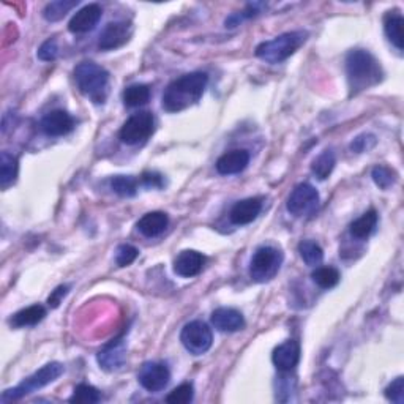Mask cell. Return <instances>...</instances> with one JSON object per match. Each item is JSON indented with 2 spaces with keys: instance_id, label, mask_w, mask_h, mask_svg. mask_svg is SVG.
<instances>
[{
  "instance_id": "obj_1",
  "label": "cell",
  "mask_w": 404,
  "mask_h": 404,
  "mask_svg": "<svg viewBox=\"0 0 404 404\" xmlns=\"http://www.w3.org/2000/svg\"><path fill=\"white\" fill-rule=\"evenodd\" d=\"M209 76L202 71L183 74L171 82L163 93V108L168 112H180L200 103L207 87Z\"/></svg>"
},
{
  "instance_id": "obj_2",
  "label": "cell",
  "mask_w": 404,
  "mask_h": 404,
  "mask_svg": "<svg viewBox=\"0 0 404 404\" xmlns=\"http://www.w3.org/2000/svg\"><path fill=\"white\" fill-rule=\"evenodd\" d=\"M346 74L351 95H357L378 86L384 78V71L378 59L365 50L349 51L346 57Z\"/></svg>"
},
{
  "instance_id": "obj_3",
  "label": "cell",
  "mask_w": 404,
  "mask_h": 404,
  "mask_svg": "<svg viewBox=\"0 0 404 404\" xmlns=\"http://www.w3.org/2000/svg\"><path fill=\"white\" fill-rule=\"evenodd\" d=\"M74 81L79 92L93 105H105L109 95V73L95 62H82L74 68Z\"/></svg>"
},
{
  "instance_id": "obj_4",
  "label": "cell",
  "mask_w": 404,
  "mask_h": 404,
  "mask_svg": "<svg viewBox=\"0 0 404 404\" xmlns=\"http://www.w3.org/2000/svg\"><path fill=\"white\" fill-rule=\"evenodd\" d=\"M306 38L308 33L304 30L283 33V35L259 45L256 47V57L270 65L283 64L284 60L299 51V47L305 43Z\"/></svg>"
},
{
  "instance_id": "obj_5",
  "label": "cell",
  "mask_w": 404,
  "mask_h": 404,
  "mask_svg": "<svg viewBox=\"0 0 404 404\" xmlns=\"http://www.w3.org/2000/svg\"><path fill=\"white\" fill-rule=\"evenodd\" d=\"M65 368L59 362H51V364L45 365L43 368H40L38 371L33 373L29 378L24 379L19 386L15 388L5 390L2 395V403H10V401H18L24 396L30 395L37 390L43 388L46 386H50L51 382L57 381L62 374H64Z\"/></svg>"
},
{
  "instance_id": "obj_6",
  "label": "cell",
  "mask_w": 404,
  "mask_h": 404,
  "mask_svg": "<svg viewBox=\"0 0 404 404\" xmlns=\"http://www.w3.org/2000/svg\"><path fill=\"white\" fill-rule=\"evenodd\" d=\"M283 264V253L275 246L264 245L255 251L250 262V277L256 283H267L277 277Z\"/></svg>"
},
{
  "instance_id": "obj_7",
  "label": "cell",
  "mask_w": 404,
  "mask_h": 404,
  "mask_svg": "<svg viewBox=\"0 0 404 404\" xmlns=\"http://www.w3.org/2000/svg\"><path fill=\"white\" fill-rule=\"evenodd\" d=\"M155 119L154 114L149 111H139L133 114L120 129V141L128 146H138L147 141L154 133Z\"/></svg>"
},
{
  "instance_id": "obj_8",
  "label": "cell",
  "mask_w": 404,
  "mask_h": 404,
  "mask_svg": "<svg viewBox=\"0 0 404 404\" xmlns=\"http://www.w3.org/2000/svg\"><path fill=\"white\" fill-rule=\"evenodd\" d=\"M180 341L190 354L202 355L212 347L214 335H212L210 327L202 321H193L182 328Z\"/></svg>"
},
{
  "instance_id": "obj_9",
  "label": "cell",
  "mask_w": 404,
  "mask_h": 404,
  "mask_svg": "<svg viewBox=\"0 0 404 404\" xmlns=\"http://www.w3.org/2000/svg\"><path fill=\"white\" fill-rule=\"evenodd\" d=\"M319 209V193L318 190L310 183H300L292 190V193L287 200V210L294 217L304 218L311 217Z\"/></svg>"
},
{
  "instance_id": "obj_10",
  "label": "cell",
  "mask_w": 404,
  "mask_h": 404,
  "mask_svg": "<svg viewBox=\"0 0 404 404\" xmlns=\"http://www.w3.org/2000/svg\"><path fill=\"white\" fill-rule=\"evenodd\" d=\"M138 381L147 392L156 393L168 387L171 381V371L168 365L163 364V362H147L141 368Z\"/></svg>"
},
{
  "instance_id": "obj_11",
  "label": "cell",
  "mask_w": 404,
  "mask_h": 404,
  "mask_svg": "<svg viewBox=\"0 0 404 404\" xmlns=\"http://www.w3.org/2000/svg\"><path fill=\"white\" fill-rule=\"evenodd\" d=\"M132 33V24L125 23V21H114V23H109L100 33L98 47L101 51L117 50V47L128 43Z\"/></svg>"
},
{
  "instance_id": "obj_12",
  "label": "cell",
  "mask_w": 404,
  "mask_h": 404,
  "mask_svg": "<svg viewBox=\"0 0 404 404\" xmlns=\"http://www.w3.org/2000/svg\"><path fill=\"white\" fill-rule=\"evenodd\" d=\"M40 128L46 136H65L73 132L74 128V119L64 109H56V111L47 112L40 122Z\"/></svg>"
},
{
  "instance_id": "obj_13",
  "label": "cell",
  "mask_w": 404,
  "mask_h": 404,
  "mask_svg": "<svg viewBox=\"0 0 404 404\" xmlns=\"http://www.w3.org/2000/svg\"><path fill=\"white\" fill-rule=\"evenodd\" d=\"M127 359V346L123 338H115L111 343L106 345L97 355L98 364L106 371H119L125 364Z\"/></svg>"
},
{
  "instance_id": "obj_14",
  "label": "cell",
  "mask_w": 404,
  "mask_h": 404,
  "mask_svg": "<svg viewBox=\"0 0 404 404\" xmlns=\"http://www.w3.org/2000/svg\"><path fill=\"white\" fill-rule=\"evenodd\" d=\"M272 362L278 371L289 373L300 362V345L296 340H287L283 345L275 347L272 354Z\"/></svg>"
},
{
  "instance_id": "obj_15",
  "label": "cell",
  "mask_w": 404,
  "mask_h": 404,
  "mask_svg": "<svg viewBox=\"0 0 404 404\" xmlns=\"http://www.w3.org/2000/svg\"><path fill=\"white\" fill-rule=\"evenodd\" d=\"M101 15L103 10L98 4H88L82 6L79 11L74 13L70 24H68V29H70L71 33L91 32L95 29V25L98 24Z\"/></svg>"
},
{
  "instance_id": "obj_16",
  "label": "cell",
  "mask_w": 404,
  "mask_h": 404,
  "mask_svg": "<svg viewBox=\"0 0 404 404\" xmlns=\"http://www.w3.org/2000/svg\"><path fill=\"white\" fill-rule=\"evenodd\" d=\"M212 325L220 332L234 333L245 328L243 314L236 308H218L210 316Z\"/></svg>"
},
{
  "instance_id": "obj_17",
  "label": "cell",
  "mask_w": 404,
  "mask_h": 404,
  "mask_svg": "<svg viewBox=\"0 0 404 404\" xmlns=\"http://www.w3.org/2000/svg\"><path fill=\"white\" fill-rule=\"evenodd\" d=\"M248 163H250V154L243 149H236L221 155L215 166L218 174L234 175V174H241L242 171H245L246 166H248Z\"/></svg>"
},
{
  "instance_id": "obj_18",
  "label": "cell",
  "mask_w": 404,
  "mask_h": 404,
  "mask_svg": "<svg viewBox=\"0 0 404 404\" xmlns=\"http://www.w3.org/2000/svg\"><path fill=\"white\" fill-rule=\"evenodd\" d=\"M262 210V201L259 197H248V200L238 201L234 207L231 209L229 220L232 224L243 226L250 224L258 218Z\"/></svg>"
},
{
  "instance_id": "obj_19",
  "label": "cell",
  "mask_w": 404,
  "mask_h": 404,
  "mask_svg": "<svg viewBox=\"0 0 404 404\" xmlns=\"http://www.w3.org/2000/svg\"><path fill=\"white\" fill-rule=\"evenodd\" d=\"M205 259L200 251L185 250L174 261V272L182 278H193L200 275Z\"/></svg>"
},
{
  "instance_id": "obj_20",
  "label": "cell",
  "mask_w": 404,
  "mask_h": 404,
  "mask_svg": "<svg viewBox=\"0 0 404 404\" xmlns=\"http://www.w3.org/2000/svg\"><path fill=\"white\" fill-rule=\"evenodd\" d=\"M169 218L164 212H150V214L144 215L136 224V228L146 237H156L164 232L168 228Z\"/></svg>"
},
{
  "instance_id": "obj_21",
  "label": "cell",
  "mask_w": 404,
  "mask_h": 404,
  "mask_svg": "<svg viewBox=\"0 0 404 404\" xmlns=\"http://www.w3.org/2000/svg\"><path fill=\"white\" fill-rule=\"evenodd\" d=\"M403 25L404 19L396 11H388L384 18V30L390 43H392L396 50L403 51L404 47V38H403Z\"/></svg>"
},
{
  "instance_id": "obj_22",
  "label": "cell",
  "mask_w": 404,
  "mask_h": 404,
  "mask_svg": "<svg viewBox=\"0 0 404 404\" xmlns=\"http://www.w3.org/2000/svg\"><path fill=\"white\" fill-rule=\"evenodd\" d=\"M46 316V308L43 305H32L27 306L24 310L18 311L15 316L11 318V325L21 328V327H32L37 325L38 323L45 319Z\"/></svg>"
},
{
  "instance_id": "obj_23",
  "label": "cell",
  "mask_w": 404,
  "mask_h": 404,
  "mask_svg": "<svg viewBox=\"0 0 404 404\" xmlns=\"http://www.w3.org/2000/svg\"><path fill=\"white\" fill-rule=\"evenodd\" d=\"M18 158L10 152L0 154V188L6 190L18 179Z\"/></svg>"
},
{
  "instance_id": "obj_24",
  "label": "cell",
  "mask_w": 404,
  "mask_h": 404,
  "mask_svg": "<svg viewBox=\"0 0 404 404\" xmlns=\"http://www.w3.org/2000/svg\"><path fill=\"white\" fill-rule=\"evenodd\" d=\"M378 212L374 209L365 212L364 215L360 218H357L352 224H351V236L359 238V241H364V238H368L369 236L373 234V231L376 229V224H378Z\"/></svg>"
},
{
  "instance_id": "obj_25",
  "label": "cell",
  "mask_w": 404,
  "mask_h": 404,
  "mask_svg": "<svg viewBox=\"0 0 404 404\" xmlns=\"http://www.w3.org/2000/svg\"><path fill=\"white\" fill-rule=\"evenodd\" d=\"M150 100V88L146 84H133L123 91V103L128 108H139Z\"/></svg>"
},
{
  "instance_id": "obj_26",
  "label": "cell",
  "mask_w": 404,
  "mask_h": 404,
  "mask_svg": "<svg viewBox=\"0 0 404 404\" xmlns=\"http://www.w3.org/2000/svg\"><path fill=\"white\" fill-rule=\"evenodd\" d=\"M335 164H337L335 154L332 152V150H324L318 158H314L311 164V171L319 180H325L327 177L332 174V171L335 169Z\"/></svg>"
},
{
  "instance_id": "obj_27",
  "label": "cell",
  "mask_w": 404,
  "mask_h": 404,
  "mask_svg": "<svg viewBox=\"0 0 404 404\" xmlns=\"http://www.w3.org/2000/svg\"><path fill=\"white\" fill-rule=\"evenodd\" d=\"M78 4V0H56V2L46 5V8L43 10V16L46 21H50V23H56V21L64 19L67 13L73 10Z\"/></svg>"
},
{
  "instance_id": "obj_28",
  "label": "cell",
  "mask_w": 404,
  "mask_h": 404,
  "mask_svg": "<svg viewBox=\"0 0 404 404\" xmlns=\"http://www.w3.org/2000/svg\"><path fill=\"white\" fill-rule=\"evenodd\" d=\"M311 278L323 289H332L340 283L341 275L335 267H316V270L311 273Z\"/></svg>"
},
{
  "instance_id": "obj_29",
  "label": "cell",
  "mask_w": 404,
  "mask_h": 404,
  "mask_svg": "<svg viewBox=\"0 0 404 404\" xmlns=\"http://www.w3.org/2000/svg\"><path fill=\"white\" fill-rule=\"evenodd\" d=\"M139 180L132 175H115L111 179V188L122 197H133L138 193Z\"/></svg>"
},
{
  "instance_id": "obj_30",
  "label": "cell",
  "mask_w": 404,
  "mask_h": 404,
  "mask_svg": "<svg viewBox=\"0 0 404 404\" xmlns=\"http://www.w3.org/2000/svg\"><path fill=\"white\" fill-rule=\"evenodd\" d=\"M300 258L304 259V262L310 267H318L324 259V251L321 246L313 241H304L299 245Z\"/></svg>"
},
{
  "instance_id": "obj_31",
  "label": "cell",
  "mask_w": 404,
  "mask_h": 404,
  "mask_svg": "<svg viewBox=\"0 0 404 404\" xmlns=\"http://www.w3.org/2000/svg\"><path fill=\"white\" fill-rule=\"evenodd\" d=\"M101 401V393L98 388L88 384H79L74 388L73 395L70 396V403L76 404H95Z\"/></svg>"
},
{
  "instance_id": "obj_32",
  "label": "cell",
  "mask_w": 404,
  "mask_h": 404,
  "mask_svg": "<svg viewBox=\"0 0 404 404\" xmlns=\"http://www.w3.org/2000/svg\"><path fill=\"white\" fill-rule=\"evenodd\" d=\"M371 177H373V182L378 185L381 190H388L396 182L395 171L387 166H382V164H379V166H376L371 171Z\"/></svg>"
},
{
  "instance_id": "obj_33",
  "label": "cell",
  "mask_w": 404,
  "mask_h": 404,
  "mask_svg": "<svg viewBox=\"0 0 404 404\" xmlns=\"http://www.w3.org/2000/svg\"><path fill=\"white\" fill-rule=\"evenodd\" d=\"M193 396H195V388L187 382V384L175 387L173 392L166 396V401L171 404H187L193 401Z\"/></svg>"
},
{
  "instance_id": "obj_34",
  "label": "cell",
  "mask_w": 404,
  "mask_h": 404,
  "mask_svg": "<svg viewBox=\"0 0 404 404\" xmlns=\"http://www.w3.org/2000/svg\"><path fill=\"white\" fill-rule=\"evenodd\" d=\"M138 256H139L138 248H134L133 245L123 243L119 246L117 251H115V264L119 267H128L138 259Z\"/></svg>"
},
{
  "instance_id": "obj_35",
  "label": "cell",
  "mask_w": 404,
  "mask_h": 404,
  "mask_svg": "<svg viewBox=\"0 0 404 404\" xmlns=\"http://www.w3.org/2000/svg\"><path fill=\"white\" fill-rule=\"evenodd\" d=\"M386 398L396 404H404V378L400 376L392 381L386 388Z\"/></svg>"
},
{
  "instance_id": "obj_36",
  "label": "cell",
  "mask_w": 404,
  "mask_h": 404,
  "mask_svg": "<svg viewBox=\"0 0 404 404\" xmlns=\"http://www.w3.org/2000/svg\"><path fill=\"white\" fill-rule=\"evenodd\" d=\"M37 56L40 60L43 62H54L59 56V46H57V40L56 38H50L46 40L43 45L38 47Z\"/></svg>"
},
{
  "instance_id": "obj_37",
  "label": "cell",
  "mask_w": 404,
  "mask_h": 404,
  "mask_svg": "<svg viewBox=\"0 0 404 404\" xmlns=\"http://www.w3.org/2000/svg\"><path fill=\"white\" fill-rule=\"evenodd\" d=\"M378 139H376L374 134H360L351 142V150L355 154H364L368 152V150H371Z\"/></svg>"
},
{
  "instance_id": "obj_38",
  "label": "cell",
  "mask_w": 404,
  "mask_h": 404,
  "mask_svg": "<svg viewBox=\"0 0 404 404\" xmlns=\"http://www.w3.org/2000/svg\"><path fill=\"white\" fill-rule=\"evenodd\" d=\"M68 291H70V286L68 284H62V286L56 287V289L51 292V296L47 297V305H50L51 308H57L62 304V300H64V297L68 294Z\"/></svg>"
},
{
  "instance_id": "obj_39",
  "label": "cell",
  "mask_w": 404,
  "mask_h": 404,
  "mask_svg": "<svg viewBox=\"0 0 404 404\" xmlns=\"http://www.w3.org/2000/svg\"><path fill=\"white\" fill-rule=\"evenodd\" d=\"M142 185H146L149 188H163L164 187V179L163 175L158 173H144L141 177Z\"/></svg>"
}]
</instances>
